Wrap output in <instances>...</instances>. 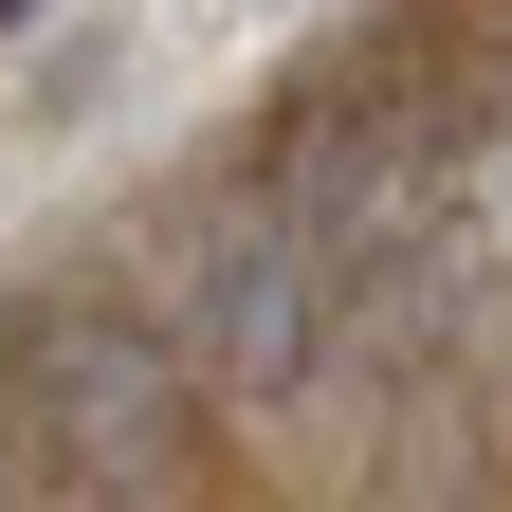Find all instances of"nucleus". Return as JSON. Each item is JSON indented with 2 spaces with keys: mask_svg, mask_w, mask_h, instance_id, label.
<instances>
[{
  "mask_svg": "<svg viewBox=\"0 0 512 512\" xmlns=\"http://www.w3.org/2000/svg\"><path fill=\"white\" fill-rule=\"evenodd\" d=\"M19 19H55V0H0V37H19Z\"/></svg>",
  "mask_w": 512,
  "mask_h": 512,
  "instance_id": "7ed1b4c3",
  "label": "nucleus"
},
{
  "mask_svg": "<svg viewBox=\"0 0 512 512\" xmlns=\"http://www.w3.org/2000/svg\"><path fill=\"white\" fill-rule=\"evenodd\" d=\"M0 476H19V421H0Z\"/></svg>",
  "mask_w": 512,
  "mask_h": 512,
  "instance_id": "20e7f679",
  "label": "nucleus"
},
{
  "mask_svg": "<svg viewBox=\"0 0 512 512\" xmlns=\"http://www.w3.org/2000/svg\"><path fill=\"white\" fill-rule=\"evenodd\" d=\"M165 348L202 384L220 421H311L348 366V293L330 256L275 220V183H220L202 220H183V275H165Z\"/></svg>",
  "mask_w": 512,
  "mask_h": 512,
  "instance_id": "f257e3e1",
  "label": "nucleus"
},
{
  "mask_svg": "<svg viewBox=\"0 0 512 512\" xmlns=\"http://www.w3.org/2000/svg\"><path fill=\"white\" fill-rule=\"evenodd\" d=\"M202 384L147 311H37L19 330V458H55L74 494H165Z\"/></svg>",
  "mask_w": 512,
  "mask_h": 512,
  "instance_id": "f03ea898",
  "label": "nucleus"
}]
</instances>
